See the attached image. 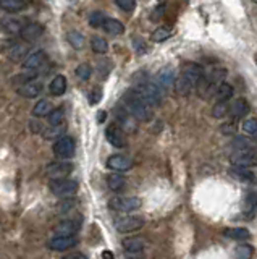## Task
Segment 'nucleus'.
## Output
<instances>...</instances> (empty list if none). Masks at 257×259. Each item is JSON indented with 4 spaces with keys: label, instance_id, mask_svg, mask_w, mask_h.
I'll use <instances>...</instances> for the list:
<instances>
[{
    "label": "nucleus",
    "instance_id": "nucleus-1",
    "mask_svg": "<svg viewBox=\"0 0 257 259\" xmlns=\"http://www.w3.org/2000/svg\"><path fill=\"white\" fill-rule=\"evenodd\" d=\"M121 105L130 112L138 122H149L154 117L152 107L144 101L136 89H128L121 96Z\"/></svg>",
    "mask_w": 257,
    "mask_h": 259
},
{
    "label": "nucleus",
    "instance_id": "nucleus-5",
    "mask_svg": "<svg viewBox=\"0 0 257 259\" xmlns=\"http://www.w3.org/2000/svg\"><path fill=\"white\" fill-rule=\"evenodd\" d=\"M49 190L54 196L58 198H72L78 191V181L72 180L68 176H62V178H50L49 181Z\"/></svg>",
    "mask_w": 257,
    "mask_h": 259
},
{
    "label": "nucleus",
    "instance_id": "nucleus-34",
    "mask_svg": "<svg viewBox=\"0 0 257 259\" xmlns=\"http://www.w3.org/2000/svg\"><path fill=\"white\" fill-rule=\"evenodd\" d=\"M91 49L94 50L96 54L104 55V54H107V50H109V43L101 36H92L91 38Z\"/></svg>",
    "mask_w": 257,
    "mask_h": 259
},
{
    "label": "nucleus",
    "instance_id": "nucleus-15",
    "mask_svg": "<svg viewBox=\"0 0 257 259\" xmlns=\"http://www.w3.org/2000/svg\"><path fill=\"white\" fill-rule=\"evenodd\" d=\"M134 164H133L131 159L128 156H123V154H113L107 159V167L110 170H113V172L123 173V172H128V170H131Z\"/></svg>",
    "mask_w": 257,
    "mask_h": 259
},
{
    "label": "nucleus",
    "instance_id": "nucleus-39",
    "mask_svg": "<svg viewBox=\"0 0 257 259\" xmlns=\"http://www.w3.org/2000/svg\"><path fill=\"white\" fill-rule=\"evenodd\" d=\"M243 131L249 136H257V119H246L243 122Z\"/></svg>",
    "mask_w": 257,
    "mask_h": 259
},
{
    "label": "nucleus",
    "instance_id": "nucleus-54",
    "mask_svg": "<svg viewBox=\"0 0 257 259\" xmlns=\"http://www.w3.org/2000/svg\"><path fill=\"white\" fill-rule=\"evenodd\" d=\"M186 2H189V0H186Z\"/></svg>",
    "mask_w": 257,
    "mask_h": 259
},
{
    "label": "nucleus",
    "instance_id": "nucleus-44",
    "mask_svg": "<svg viewBox=\"0 0 257 259\" xmlns=\"http://www.w3.org/2000/svg\"><path fill=\"white\" fill-rule=\"evenodd\" d=\"M254 253V248L251 245H238L236 250H235V256L236 258H251Z\"/></svg>",
    "mask_w": 257,
    "mask_h": 259
},
{
    "label": "nucleus",
    "instance_id": "nucleus-52",
    "mask_svg": "<svg viewBox=\"0 0 257 259\" xmlns=\"http://www.w3.org/2000/svg\"><path fill=\"white\" fill-rule=\"evenodd\" d=\"M102 258H113V253H110V251H104V253H102Z\"/></svg>",
    "mask_w": 257,
    "mask_h": 259
},
{
    "label": "nucleus",
    "instance_id": "nucleus-21",
    "mask_svg": "<svg viewBox=\"0 0 257 259\" xmlns=\"http://www.w3.org/2000/svg\"><path fill=\"white\" fill-rule=\"evenodd\" d=\"M251 110V105L244 97H239L236 101H233V104H230V110H228V115L231 119H243L246 117Z\"/></svg>",
    "mask_w": 257,
    "mask_h": 259
},
{
    "label": "nucleus",
    "instance_id": "nucleus-55",
    "mask_svg": "<svg viewBox=\"0 0 257 259\" xmlns=\"http://www.w3.org/2000/svg\"><path fill=\"white\" fill-rule=\"evenodd\" d=\"M256 60H257V58H256Z\"/></svg>",
    "mask_w": 257,
    "mask_h": 259
},
{
    "label": "nucleus",
    "instance_id": "nucleus-6",
    "mask_svg": "<svg viewBox=\"0 0 257 259\" xmlns=\"http://www.w3.org/2000/svg\"><path fill=\"white\" fill-rule=\"evenodd\" d=\"M141 199L136 196H115L109 201V209L113 213H133L141 208Z\"/></svg>",
    "mask_w": 257,
    "mask_h": 259
},
{
    "label": "nucleus",
    "instance_id": "nucleus-50",
    "mask_svg": "<svg viewBox=\"0 0 257 259\" xmlns=\"http://www.w3.org/2000/svg\"><path fill=\"white\" fill-rule=\"evenodd\" d=\"M105 117H107V114H105L104 110L99 112V114H97V120H99V123H102V122L105 120Z\"/></svg>",
    "mask_w": 257,
    "mask_h": 259
},
{
    "label": "nucleus",
    "instance_id": "nucleus-29",
    "mask_svg": "<svg viewBox=\"0 0 257 259\" xmlns=\"http://www.w3.org/2000/svg\"><path fill=\"white\" fill-rule=\"evenodd\" d=\"M251 148H257V146H256V141L249 136H236L231 141V151H243Z\"/></svg>",
    "mask_w": 257,
    "mask_h": 259
},
{
    "label": "nucleus",
    "instance_id": "nucleus-49",
    "mask_svg": "<svg viewBox=\"0 0 257 259\" xmlns=\"http://www.w3.org/2000/svg\"><path fill=\"white\" fill-rule=\"evenodd\" d=\"M163 10H165V7H159V8H157V10L154 11V16H152V20H154V21H157V20L160 18V16H162L160 13H162Z\"/></svg>",
    "mask_w": 257,
    "mask_h": 259
},
{
    "label": "nucleus",
    "instance_id": "nucleus-48",
    "mask_svg": "<svg viewBox=\"0 0 257 259\" xmlns=\"http://www.w3.org/2000/svg\"><path fill=\"white\" fill-rule=\"evenodd\" d=\"M101 99H102V89L101 87H96V89L91 91V94H89V102L91 104H97Z\"/></svg>",
    "mask_w": 257,
    "mask_h": 259
},
{
    "label": "nucleus",
    "instance_id": "nucleus-43",
    "mask_svg": "<svg viewBox=\"0 0 257 259\" xmlns=\"http://www.w3.org/2000/svg\"><path fill=\"white\" fill-rule=\"evenodd\" d=\"M105 18H107V16H105L102 11H92L89 15V25L92 28H102V23Z\"/></svg>",
    "mask_w": 257,
    "mask_h": 259
},
{
    "label": "nucleus",
    "instance_id": "nucleus-32",
    "mask_svg": "<svg viewBox=\"0 0 257 259\" xmlns=\"http://www.w3.org/2000/svg\"><path fill=\"white\" fill-rule=\"evenodd\" d=\"M173 36V31L168 26H160L155 28L152 33H150V41L152 43H163V41L170 39Z\"/></svg>",
    "mask_w": 257,
    "mask_h": 259
},
{
    "label": "nucleus",
    "instance_id": "nucleus-16",
    "mask_svg": "<svg viewBox=\"0 0 257 259\" xmlns=\"http://www.w3.org/2000/svg\"><path fill=\"white\" fill-rule=\"evenodd\" d=\"M45 63H47V54L44 50H36L23 60V70H36V72H39L40 68L45 67Z\"/></svg>",
    "mask_w": 257,
    "mask_h": 259
},
{
    "label": "nucleus",
    "instance_id": "nucleus-27",
    "mask_svg": "<svg viewBox=\"0 0 257 259\" xmlns=\"http://www.w3.org/2000/svg\"><path fill=\"white\" fill-rule=\"evenodd\" d=\"M49 89L54 96H63L67 92V78L63 75H57L54 80L50 81Z\"/></svg>",
    "mask_w": 257,
    "mask_h": 259
},
{
    "label": "nucleus",
    "instance_id": "nucleus-35",
    "mask_svg": "<svg viewBox=\"0 0 257 259\" xmlns=\"http://www.w3.org/2000/svg\"><path fill=\"white\" fill-rule=\"evenodd\" d=\"M50 110H52L50 101H47V99H42V101H39L33 107V115L34 117H47Z\"/></svg>",
    "mask_w": 257,
    "mask_h": 259
},
{
    "label": "nucleus",
    "instance_id": "nucleus-24",
    "mask_svg": "<svg viewBox=\"0 0 257 259\" xmlns=\"http://www.w3.org/2000/svg\"><path fill=\"white\" fill-rule=\"evenodd\" d=\"M102 29L105 33L112 34V36H118V34L125 33V25L115 18H105L102 23Z\"/></svg>",
    "mask_w": 257,
    "mask_h": 259
},
{
    "label": "nucleus",
    "instance_id": "nucleus-18",
    "mask_svg": "<svg viewBox=\"0 0 257 259\" xmlns=\"http://www.w3.org/2000/svg\"><path fill=\"white\" fill-rule=\"evenodd\" d=\"M44 91V85L39 83V81H26V83L20 85L18 87H16V92L20 94V96L23 97H28V99H34L40 96Z\"/></svg>",
    "mask_w": 257,
    "mask_h": 259
},
{
    "label": "nucleus",
    "instance_id": "nucleus-8",
    "mask_svg": "<svg viewBox=\"0 0 257 259\" xmlns=\"http://www.w3.org/2000/svg\"><path fill=\"white\" fill-rule=\"evenodd\" d=\"M230 162H231V166L256 167L257 166V148L243 149V151H231Z\"/></svg>",
    "mask_w": 257,
    "mask_h": 259
},
{
    "label": "nucleus",
    "instance_id": "nucleus-9",
    "mask_svg": "<svg viewBox=\"0 0 257 259\" xmlns=\"http://www.w3.org/2000/svg\"><path fill=\"white\" fill-rule=\"evenodd\" d=\"M52 151H54L55 157L58 159H72L74 156V151H76V144H74V139L70 136H62L58 138L54 146H52Z\"/></svg>",
    "mask_w": 257,
    "mask_h": 259
},
{
    "label": "nucleus",
    "instance_id": "nucleus-45",
    "mask_svg": "<svg viewBox=\"0 0 257 259\" xmlns=\"http://www.w3.org/2000/svg\"><path fill=\"white\" fill-rule=\"evenodd\" d=\"M133 49L136 50V54L144 55L146 52H147V45H146V43L141 38H133Z\"/></svg>",
    "mask_w": 257,
    "mask_h": 259
},
{
    "label": "nucleus",
    "instance_id": "nucleus-23",
    "mask_svg": "<svg viewBox=\"0 0 257 259\" xmlns=\"http://www.w3.org/2000/svg\"><path fill=\"white\" fill-rule=\"evenodd\" d=\"M121 246L126 253H131V255H138L146 250V241L139 237H130V238H125L121 241Z\"/></svg>",
    "mask_w": 257,
    "mask_h": 259
},
{
    "label": "nucleus",
    "instance_id": "nucleus-3",
    "mask_svg": "<svg viewBox=\"0 0 257 259\" xmlns=\"http://www.w3.org/2000/svg\"><path fill=\"white\" fill-rule=\"evenodd\" d=\"M226 75H228L226 70L221 67H214L207 75L202 73L199 83L196 86V89L199 91V96L206 99V101H210L215 96V92H217V87L223 83Z\"/></svg>",
    "mask_w": 257,
    "mask_h": 259
},
{
    "label": "nucleus",
    "instance_id": "nucleus-26",
    "mask_svg": "<svg viewBox=\"0 0 257 259\" xmlns=\"http://www.w3.org/2000/svg\"><path fill=\"white\" fill-rule=\"evenodd\" d=\"M107 186H109L112 191L120 193V191H123L125 188H126V178H125L123 175H120V172L110 173V175L107 176Z\"/></svg>",
    "mask_w": 257,
    "mask_h": 259
},
{
    "label": "nucleus",
    "instance_id": "nucleus-31",
    "mask_svg": "<svg viewBox=\"0 0 257 259\" xmlns=\"http://www.w3.org/2000/svg\"><path fill=\"white\" fill-rule=\"evenodd\" d=\"M233 94H235V89H233V86L228 85V83H221L219 87H217V92H215V102H220V101H230L233 97Z\"/></svg>",
    "mask_w": 257,
    "mask_h": 259
},
{
    "label": "nucleus",
    "instance_id": "nucleus-41",
    "mask_svg": "<svg viewBox=\"0 0 257 259\" xmlns=\"http://www.w3.org/2000/svg\"><path fill=\"white\" fill-rule=\"evenodd\" d=\"M52 128L50 130H44V138H47V139H54L55 136H60V134H63V131H65V127H63V123L62 125H50Z\"/></svg>",
    "mask_w": 257,
    "mask_h": 259
},
{
    "label": "nucleus",
    "instance_id": "nucleus-40",
    "mask_svg": "<svg viewBox=\"0 0 257 259\" xmlns=\"http://www.w3.org/2000/svg\"><path fill=\"white\" fill-rule=\"evenodd\" d=\"M74 73H76V76L81 81H87L92 75V68L87 63H81V65H78V68H76V72Z\"/></svg>",
    "mask_w": 257,
    "mask_h": 259
},
{
    "label": "nucleus",
    "instance_id": "nucleus-46",
    "mask_svg": "<svg viewBox=\"0 0 257 259\" xmlns=\"http://www.w3.org/2000/svg\"><path fill=\"white\" fill-rule=\"evenodd\" d=\"M236 122H235V119L233 120H230V122H226V123H223V125L220 127V131L223 133V134H233L236 131Z\"/></svg>",
    "mask_w": 257,
    "mask_h": 259
},
{
    "label": "nucleus",
    "instance_id": "nucleus-4",
    "mask_svg": "<svg viewBox=\"0 0 257 259\" xmlns=\"http://www.w3.org/2000/svg\"><path fill=\"white\" fill-rule=\"evenodd\" d=\"M134 89L141 94V97L152 109L154 107H160L162 99H163V91L155 85V81H150L147 78L139 80V81H136V85H134Z\"/></svg>",
    "mask_w": 257,
    "mask_h": 259
},
{
    "label": "nucleus",
    "instance_id": "nucleus-7",
    "mask_svg": "<svg viewBox=\"0 0 257 259\" xmlns=\"http://www.w3.org/2000/svg\"><path fill=\"white\" fill-rule=\"evenodd\" d=\"M113 227L120 233H133L144 227V219L138 216H121L113 220Z\"/></svg>",
    "mask_w": 257,
    "mask_h": 259
},
{
    "label": "nucleus",
    "instance_id": "nucleus-14",
    "mask_svg": "<svg viewBox=\"0 0 257 259\" xmlns=\"http://www.w3.org/2000/svg\"><path fill=\"white\" fill-rule=\"evenodd\" d=\"M73 172V164L62 159V162H52L45 169V175L49 178H62V176H68Z\"/></svg>",
    "mask_w": 257,
    "mask_h": 259
},
{
    "label": "nucleus",
    "instance_id": "nucleus-33",
    "mask_svg": "<svg viewBox=\"0 0 257 259\" xmlns=\"http://www.w3.org/2000/svg\"><path fill=\"white\" fill-rule=\"evenodd\" d=\"M21 23L18 20H11V18H7V20H3L2 23H0V29H2L3 33H7V34H16L21 31Z\"/></svg>",
    "mask_w": 257,
    "mask_h": 259
},
{
    "label": "nucleus",
    "instance_id": "nucleus-2",
    "mask_svg": "<svg viewBox=\"0 0 257 259\" xmlns=\"http://www.w3.org/2000/svg\"><path fill=\"white\" fill-rule=\"evenodd\" d=\"M202 73L204 70L199 63H194V62L186 63L184 67L181 68L180 75L177 76V81H175V89H177L180 96H188L192 89H196Z\"/></svg>",
    "mask_w": 257,
    "mask_h": 259
},
{
    "label": "nucleus",
    "instance_id": "nucleus-36",
    "mask_svg": "<svg viewBox=\"0 0 257 259\" xmlns=\"http://www.w3.org/2000/svg\"><path fill=\"white\" fill-rule=\"evenodd\" d=\"M68 44L73 47V49H83L84 47V36L78 31H70L67 34Z\"/></svg>",
    "mask_w": 257,
    "mask_h": 259
},
{
    "label": "nucleus",
    "instance_id": "nucleus-38",
    "mask_svg": "<svg viewBox=\"0 0 257 259\" xmlns=\"http://www.w3.org/2000/svg\"><path fill=\"white\" fill-rule=\"evenodd\" d=\"M63 120H65V110L63 109H55V110L49 112V115H47L49 125H62Z\"/></svg>",
    "mask_w": 257,
    "mask_h": 259
},
{
    "label": "nucleus",
    "instance_id": "nucleus-13",
    "mask_svg": "<svg viewBox=\"0 0 257 259\" xmlns=\"http://www.w3.org/2000/svg\"><path fill=\"white\" fill-rule=\"evenodd\" d=\"M113 114H115V119H116V123L125 130V131H134L136 130V119L128 112L123 105L121 104H118L115 107V110H113Z\"/></svg>",
    "mask_w": 257,
    "mask_h": 259
},
{
    "label": "nucleus",
    "instance_id": "nucleus-42",
    "mask_svg": "<svg viewBox=\"0 0 257 259\" xmlns=\"http://www.w3.org/2000/svg\"><path fill=\"white\" fill-rule=\"evenodd\" d=\"M113 2L116 7L126 11V13H131V11H134V8H136V0H113Z\"/></svg>",
    "mask_w": 257,
    "mask_h": 259
},
{
    "label": "nucleus",
    "instance_id": "nucleus-10",
    "mask_svg": "<svg viewBox=\"0 0 257 259\" xmlns=\"http://www.w3.org/2000/svg\"><path fill=\"white\" fill-rule=\"evenodd\" d=\"M154 81L163 92H168L172 87H175V81H177V73H175V68L170 67V65L160 68L159 72H157Z\"/></svg>",
    "mask_w": 257,
    "mask_h": 259
},
{
    "label": "nucleus",
    "instance_id": "nucleus-37",
    "mask_svg": "<svg viewBox=\"0 0 257 259\" xmlns=\"http://www.w3.org/2000/svg\"><path fill=\"white\" fill-rule=\"evenodd\" d=\"M228 110H230V104L228 101H220V102H215L214 107H212V115L215 119H223V117L228 115Z\"/></svg>",
    "mask_w": 257,
    "mask_h": 259
},
{
    "label": "nucleus",
    "instance_id": "nucleus-53",
    "mask_svg": "<svg viewBox=\"0 0 257 259\" xmlns=\"http://www.w3.org/2000/svg\"><path fill=\"white\" fill-rule=\"evenodd\" d=\"M251 2H253V3H257V0H251Z\"/></svg>",
    "mask_w": 257,
    "mask_h": 259
},
{
    "label": "nucleus",
    "instance_id": "nucleus-20",
    "mask_svg": "<svg viewBox=\"0 0 257 259\" xmlns=\"http://www.w3.org/2000/svg\"><path fill=\"white\" fill-rule=\"evenodd\" d=\"M81 219H68V220H62L58 225L54 227V232L57 235H74L79 232L81 228Z\"/></svg>",
    "mask_w": 257,
    "mask_h": 259
},
{
    "label": "nucleus",
    "instance_id": "nucleus-47",
    "mask_svg": "<svg viewBox=\"0 0 257 259\" xmlns=\"http://www.w3.org/2000/svg\"><path fill=\"white\" fill-rule=\"evenodd\" d=\"M97 70L101 72V78H105L109 73H110V70H112V63H110L109 60H102V62H99V67Z\"/></svg>",
    "mask_w": 257,
    "mask_h": 259
},
{
    "label": "nucleus",
    "instance_id": "nucleus-22",
    "mask_svg": "<svg viewBox=\"0 0 257 259\" xmlns=\"http://www.w3.org/2000/svg\"><path fill=\"white\" fill-rule=\"evenodd\" d=\"M28 55H29V49H28V45H25V44H13V45L7 49L8 60L13 62V63L23 62Z\"/></svg>",
    "mask_w": 257,
    "mask_h": 259
},
{
    "label": "nucleus",
    "instance_id": "nucleus-25",
    "mask_svg": "<svg viewBox=\"0 0 257 259\" xmlns=\"http://www.w3.org/2000/svg\"><path fill=\"white\" fill-rule=\"evenodd\" d=\"M223 235L226 238L236 240V241H246L251 238V232L244 227H231V228H225Z\"/></svg>",
    "mask_w": 257,
    "mask_h": 259
},
{
    "label": "nucleus",
    "instance_id": "nucleus-28",
    "mask_svg": "<svg viewBox=\"0 0 257 259\" xmlns=\"http://www.w3.org/2000/svg\"><path fill=\"white\" fill-rule=\"evenodd\" d=\"M26 0H0V8H3L8 13H16L26 8Z\"/></svg>",
    "mask_w": 257,
    "mask_h": 259
},
{
    "label": "nucleus",
    "instance_id": "nucleus-11",
    "mask_svg": "<svg viewBox=\"0 0 257 259\" xmlns=\"http://www.w3.org/2000/svg\"><path fill=\"white\" fill-rule=\"evenodd\" d=\"M78 245V238L74 235H57V237L50 238L47 241V248L50 251H57V253H63L74 248Z\"/></svg>",
    "mask_w": 257,
    "mask_h": 259
},
{
    "label": "nucleus",
    "instance_id": "nucleus-12",
    "mask_svg": "<svg viewBox=\"0 0 257 259\" xmlns=\"http://www.w3.org/2000/svg\"><path fill=\"white\" fill-rule=\"evenodd\" d=\"M105 139L109 141L113 148H125L126 146V136H125V130L121 128L118 123H110L105 130Z\"/></svg>",
    "mask_w": 257,
    "mask_h": 259
},
{
    "label": "nucleus",
    "instance_id": "nucleus-51",
    "mask_svg": "<svg viewBox=\"0 0 257 259\" xmlns=\"http://www.w3.org/2000/svg\"><path fill=\"white\" fill-rule=\"evenodd\" d=\"M67 258H68V259H73V258L81 259V258H86V255H81V253H76V255H67Z\"/></svg>",
    "mask_w": 257,
    "mask_h": 259
},
{
    "label": "nucleus",
    "instance_id": "nucleus-30",
    "mask_svg": "<svg viewBox=\"0 0 257 259\" xmlns=\"http://www.w3.org/2000/svg\"><path fill=\"white\" fill-rule=\"evenodd\" d=\"M257 211V193L251 191L246 194V198H244V209L243 213L246 217H254Z\"/></svg>",
    "mask_w": 257,
    "mask_h": 259
},
{
    "label": "nucleus",
    "instance_id": "nucleus-17",
    "mask_svg": "<svg viewBox=\"0 0 257 259\" xmlns=\"http://www.w3.org/2000/svg\"><path fill=\"white\" fill-rule=\"evenodd\" d=\"M44 33V26L40 23H28L21 28L20 31V38L25 41V43H34L36 39H39Z\"/></svg>",
    "mask_w": 257,
    "mask_h": 259
},
{
    "label": "nucleus",
    "instance_id": "nucleus-19",
    "mask_svg": "<svg viewBox=\"0 0 257 259\" xmlns=\"http://www.w3.org/2000/svg\"><path fill=\"white\" fill-rule=\"evenodd\" d=\"M228 173L233 176L235 180L241 181V183H248L253 185L256 181V175L253 170H249V167H241V166H231L228 169Z\"/></svg>",
    "mask_w": 257,
    "mask_h": 259
}]
</instances>
